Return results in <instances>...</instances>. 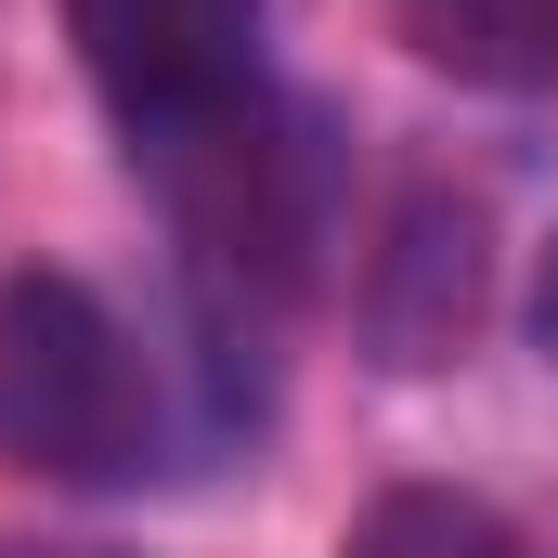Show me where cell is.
<instances>
[{
    "label": "cell",
    "mask_w": 558,
    "mask_h": 558,
    "mask_svg": "<svg viewBox=\"0 0 558 558\" xmlns=\"http://www.w3.org/2000/svg\"><path fill=\"white\" fill-rule=\"evenodd\" d=\"M390 26L454 92H558V0H390Z\"/></svg>",
    "instance_id": "obj_5"
},
{
    "label": "cell",
    "mask_w": 558,
    "mask_h": 558,
    "mask_svg": "<svg viewBox=\"0 0 558 558\" xmlns=\"http://www.w3.org/2000/svg\"><path fill=\"white\" fill-rule=\"evenodd\" d=\"M169 441L143 338L78 274H0V468L65 494H131Z\"/></svg>",
    "instance_id": "obj_2"
},
{
    "label": "cell",
    "mask_w": 558,
    "mask_h": 558,
    "mask_svg": "<svg viewBox=\"0 0 558 558\" xmlns=\"http://www.w3.org/2000/svg\"><path fill=\"white\" fill-rule=\"evenodd\" d=\"M533 338H546V364H558V247H546V274H533Z\"/></svg>",
    "instance_id": "obj_7"
},
{
    "label": "cell",
    "mask_w": 558,
    "mask_h": 558,
    "mask_svg": "<svg viewBox=\"0 0 558 558\" xmlns=\"http://www.w3.org/2000/svg\"><path fill=\"white\" fill-rule=\"evenodd\" d=\"M156 169V195H169V234H182V274L208 299V325L221 338H260L286 325L312 274H325V234H338V156L325 131L299 118V105H234V118H208V131L156 143L143 156Z\"/></svg>",
    "instance_id": "obj_1"
},
{
    "label": "cell",
    "mask_w": 558,
    "mask_h": 558,
    "mask_svg": "<svg viewBox=\"0 0 558 558\" xmlns=\"http://www.w3.org/2000/svg\"><path fill=\"white\" fill-rule=\"evenodd\" d=\"M65 39H78L105 118L131 131V156L274 92L260 78V0H65Z\"/></svg>",
    "instance_id": "obj_3"
},
{
    "label": "cell",
    "mask_w": 558,
    "mask_h": 558,
    "mask_svg": "<svg viewBox=\"0 0 558 558\" xmlns=\"http://www.w3.org/2000/svg\"><path fill=\"white\" fill-rule=\"evenodd\" d=\"M481 299H494V221H481V195L416 182L390 208V234L364 247V351L390 377H441L481 338Z\"/></svg>",
    "instance_id": "obj_4"
},
{
    "label": "cell",
    "mask_w": 558,
    "mask_h": 558,
    "mask_svg": "<svg viewBox=\"0 0 558 558\" xmlns=\"http://www.w3.org/2000/svg\"><path fill=\"white\" fill-rule=\"evenodd\" d=\"M338 558H533L481 494H454V481H390L351 533H338Z\"/></svg>",
    "instance_id": "obj_6"
},
{
    "label": "cell",
    "mask_w": 558,
    "mask_h": 558,
    "mask_svg": "<svg viewBox=\"0 0 558 558\" xmlns=\"http://www.w3.org/2000/svg\"><path fill=\"white\" fill-rule=\"evenodd\" d=\"M0 558H118V546H0Z\"/></svg>",
    "instance_id": "obj_8"
}]
</instances>
